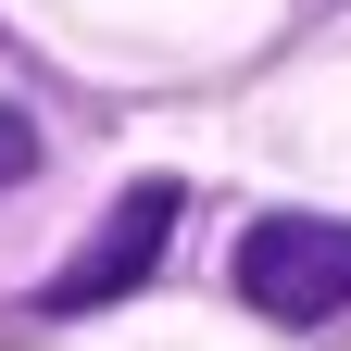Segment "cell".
<instances>
[{
	"label": "cell",
	"instance_id": "obj_1",
	"mask_svg": "<svg viewBox=\"0 0 351 351\" xmlns=\"http://www.w3.org/2000/svg\"><path fill=\"white\" fill-rule=\"evenodd\" d=\"M239 301L276 326H339L351 314V226L339 213H263L239 239Z\"/></svg>",
	"mask_w": 351,
	"mask_h": 351
},
{
	"label": "cell",
	"instance_id": "obj_2",
	"mask_svg": "<svg viewBox=\"0 0 351 351\" xmlns=\"http://www.w3.org/2000/svg\"><path fill=\"white\" fill-rule=\"evenodd\" d=\"M176 213H189V189H176V176H138V189L113 201V226L88 239V251L63 263L51 289H38V314H101V301H125V289H138L151 263H163V239H176Z\"/></svg>",
	"mask_w": 351,
	"mask_h": 351
},
{
	"label": "cell",
	"instance_id": "obj_3",
	"mask_svg": "<svg viewBox=\"0 0 351 351\" xmlns=\"http://www.w3.org/2000/svg\"><path fill=\"white\" fill-rule=\"evenodd\" d=\"M25 176H38V125H25V113H0V189H25Z\"/></svg>",
	"mask_w": 351,
	"mask_h": 351
}]
</instances>
